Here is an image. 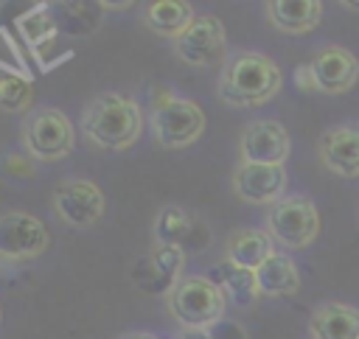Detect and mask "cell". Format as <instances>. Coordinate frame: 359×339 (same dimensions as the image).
Returning a JSON list of instances; mask_svg holds the SVG:
<instances>
[{
  "label": "cell",
  "instance_id": "2e32d148",
  "mask_svg": "<svg viewBox=\"0 0 359 339\" xmlns=\"http://www.w3.org/2000/svg\"><path fill=\"white\" fill-rule=\"evenodd\" d=\"M314 339H359V308L345 303H325L311 314Z\"/></svg>",
  "mask_w": 359,
  "mask_h": 339
},
{
  "label": "cell",
  "instance_id": "83f0119b",
  "mask_svg": "<svg viewBox=\"0 0 359 339\" xmlns=\"http://www.w3.org/2000/svg\"><path fill=\"white\" fill-rule=\"evenodd\" d=\"M123 339H157V336H151V333H129Z\"/></svg>",
  "mask_w": 359,
  "mask_h": 339
},
{
  "label": "cell",
  "instance_id": "f1b7e54d",
  "mask_svg": "<svg viewBox=\"0 0 359 339\" xmlns=\"http://www.w3.org/2000/svg\"><path fill=\"white\" fill-rule=\"evenodd\" d=\"M345 6H348V8H359V3H345Z\"/></svg>",
  "mask_w": 359,
  "mask_h": 339
},
{
  "label": "cell",
  "instance_id": "3957f363",
  "mask_svg": "<svg viewBox=\"0 0 359 339\" xmlns=\"http://www.w3.org/2000/svg\"><path fill=\"white\" fill-rule=\"evenodd\" d=\"M171 317L182 325V331H210L222 322L227 297L224 291L202 275L180 277L177 286L165 294Z\"/></svg>",
  "mask_w": 359,
  "mask_h": 339
},
{
  "label": "cell",
  "instance_id": "30bf717a",
  "mask_svg": "<svg viewBox=\"0 0 359 339\" xmlns=\"http://www.w3.org/2000/svg\"><path fill=\"white\" fill-rule=\"evenodd\" d=\"M238 151L241 162L283 165V160L289 157V132L278 120H255L244 129Z\"/></svg>",
  "mask_w": 359,
  "mask_h": 339
},
{
  "label": "cell",
  "instance_id": "8992f818",
  "mask_svg": "<svg viewBox=\"0 0 359 339\" xmlns=\"http://www.w3.org/2000/svg\"><path fill=\"white\" fill-rule=\"evenodd\" d=\"M73 140H76L73 123L62 109H53V106L36 109L22 123V146L36 160L53 162L67 157L73 151Z\"/></svg>",
  "mask_w": 359,
  "mask_h": 339
},
{
  "label": "cell",
  "instance_id": "277c9868",
  "mask_svg": "<svg viewBox=\"0 0 359 339\" xmlns=\"http://www.w3.org/2000/svg\"><path fill=\"white\" fill-rule=\"evenodd\" d=\"M151 132L163 148H185L205 132V112L171 92H160L151 101Z\"/></svg>",
  "mask_w": 359,
  "mask_h": 339
},
{
  "label": "cell",
  "instance_id": "7c38bea8",
  "mask_svg": "<svg viewBox=\"0 0 359 339\" xmlns=\"http://www.w3.org/2000/svg\"><path fill=\"white\" fill-rule=\"evenodd\" d=\"M309 67L314 73L317 90L328 92V95H339V92L351 90L359 78V62L342 45H328V48L317 50L314 59L309 62Z\"/></svg>",
  "mask_w": 359,
  "mask_h": 339
},
{
  "label": "cell",
  "instance_id": "4316f807",
  "mask_svg": "<svg viewBox=\"0 0 359 339\" xmlns=\"http://www.w3.org/2000/svg\"><path fill=\"white\" fill-rule=\"evenodd\" d=\"M177 339H213L210 331H180Z\"/></svg>",
  "mask_w": 359,
  "mask_h": 339
},
{
  "label": "cell",
  "instance_id": "e0dca14e",
  "mask_svg": "<svg viewBox=\"0 0 359 339\" xmlns=\"http://www.w3.org/2000/svg\"><path fill=\"white\" fill-rule=\"evenodd\" d=\"M266 17L283 34H306L320 22L323 3H317V0H269Z\"/></svg>",
  "mask_w": 359,
  "mask_h": 339
},
{
  "label": "cell",
  "instance_id": "cb8c5ba5",
  "mask_svg": "<svg viewBox=\"0 0 359 339\" xmlns=\"http://www.w3.org/2000/svg\"><path fill=\"white\" fill-rule=\"evenodd\" d=\"M191 227H194V219L182 207H163L154 221L157 241L168 247H182V241L191 235Z\"/></svg>",
  "mask_w": 359,
  "mask_h": 339
},
{
  "label": "cell",
  "instance_id": "d4e9b609",
  "mask_svg": "<svg viewBox=\"0 0 359 339\" xmlns=\"http://www.w3.org/2000/svg\"><path fill=\"white\" fill-rule=\"evenodd\" d=\"M3 171L11 174V177H25L28 179V177H34V162L20 157V154H6L3 157Z\"/></svg>",
  "mask_w": 359,
  "mask_h": 339
},
{
  "label": "cell",
  "instance_id": "44dd1931",
  "mask_svg": "<svg viewBox=\"0 0 359 339\" xmlns=\"http://www.w3.org/2000/svg\"><path fill=\"white\" fill-rule=\"evenodd\" d=\"M20 25V36L25 39V45L31 48V53L36 59H45L50 45L56 42V34H59V25H56V17L45 8V6H36L34 11L22 14L17 20Z\"/></svg>",
  "mask_w": 359,
  "mask_h": 339
},
{
  "label": "cell",
  "instance_id": "5bb4252c",
  "mask_svg": "<svg viewBox=\"0 0 359 339\" xmlns=\"http://www.w3.org/2000/svg\"><path fill=\"white\" fill-rule=\"evenodd\" d=\"M272 255H275V241L266 230L244 227L227 238V261L250 272H258Z\"/></svg>",
  "mask_w": 359,
  "mask_h": 339
},
{
  "label": "cell",
  "instance_id": "9c48e42d",
  "mask_svg": "<svg viewBox=\"0 0 359 339\" xmlns=\"http://www.w3.org/2000/svg\"><path fill=\"white\" fill-rule=\"evenodd\" d=\"M53 210L73 227H90L104 216V193L90 179H67L53 191Z\"/></svg>",
  "mask_w": 359,
  "mask_h": 339
},
{
  "label": "cell",
  "instance_id": "5b68a950",
  "mask_svg": "<svg viewBox=\"0 0 359 339\" xmlns=\"http://www.w3.org/2000/svg\"><path fill=\"white\" fill-rule=\"evenodd\" d=\"M266 233L286 249H303L320 233V213L306 196H283L266 213Z\"/></svg>",
  "mask_w": 359,
  "mask_h": 339
},
{
  "label": "cell",
  "instance_id": "603a6c76",
  "mask_svg": "<svg viewBox=\"0 0 359 339\" xmlns=\"http://www.w3.org/2000/svg\"><path fill=\"white\" fill-rule=\"evenodd\" d=\"M56 8H62L56 17V25L73 36H84L98 25V17H101L98 8H104V3H59Z\"/></svg>",
  "mask_w": 359,
  "mask_h": 339
},
{
  "label": "cell",
  "instance_id": "ba28073f",
  "mask_svg": "<svg viewBox=\"0 0 359 339\" xmlns=\"http://www.w3.org/2000/svg\"><path fill=\"white\" fill-rule=\"evenodd\" d=\"M177 56L191 67H210L224 59L227 53V34L219 17L202 14L196 17L177 39H174Z\"/></svg>",
  "mask_w": 359,
  "mask_h": 339
},
{
  "label": "cell",
  "instance_id": "6da1fadb",
  "mask_svg": "<svg viewBox=\"0 0 359 339\" xmlns=\"http://www.w3.org/2000/svg\"><path fill=\"white\" fill-rule=\"evenodd\" d=\"M81 132L98 148L123 151L140 137L143 112L135 98L121 92H104L93 98L81 112Z\"/></svg>",
  "mask_w": 359,
  "mask_h": 339
},
{
  "label": "cell",
  "instance_id": "7402d4cb",
  "mask_svg": "<svg viewBox=\"0 0 359 339\" xmlns=\"http://www.w3.org/2000/svg\"><path fill=\"white\" fill-rule=\"evenodd\" d=\"M31 98H34L31 78L0 62V109L22 112V109L31 106Z\"/></svg>",
  "mask_w": 359,
  "mask_h": 339
},
{
  "label": "cell",
  "instance_id": "52a82bcc",
  "mask_svg": "<svg viewBox=\"0 0 359 339\" xmlns=\"http://www.w3.org/2000/svg\"><path fill=\"white\" fill-rule=\"evenodd\" d=\"M45 249H48V227L36 216L25 210L0 213V261L22 263L39 258Z\"/></svg>",
  "mask_w": 359,
  "mask_h": 339
},
{
  "label": "cell",
  "instance_id": "484cf974",
  "mask_svg": "<svg viewBox=\"0 0 359 339\" xmlns=\"http://www.w3.org/2000/svg\"><path fill=\"white\" fill-rule=\"evenodd\" d=\"M294 81H297V87L300 90H317V81H314V73H311V67L309 64H300L297 70H294Z\"/></svg>",
  "mask_w": 359,
  "mask_h": 339
},
{
  "label": "cell",
  "instance_id": "7a4b0ae2",
  "mask_svg": "<svg viewBox=\"0 0 359 339\" xmlns=\"http://www.w3.org/2000/svg\"><path fill=\"white\" fill-rule=\"evenodd\" d=\"M280 67L264 53H236L219 78V98L230 106H261L280 90Z\"/></svg>",
  "mask_w": 359,
  "mask_h": 339
},
{
  "label": "cell",
  "instance_id": "4fadbf2b",
  "mask_svg": "<svg viewBox=\"0 0 359 339\" xmlns=\"http://www.w3.org/2000/svg\"><path fill=\"white\" fill-rule=\"evenodd\" d=\"M320 160L339 177H359V123L328 129L320 137Z\"/></svg>",
  "mask_w": 359,
  "mask_h": 339
},
{
  "label": "cell",
  "instance_id": "f546056e",
  "mask_svg": "<svg viewBox=\"0 0 359 339\" xmlns=\"http://www.w3.org/2000/svg\"><path fill=\"white\" fill-rule=\"evenodd\" d=\"M0 322H3V308H0Z\"/></svg>",
  "mask_w": 359,
  "mask_h": 339
},
{
  "label": "cell",
  "instance_id": "d6986e66",
  "mask_svg": "<svg viewBox=\"0 0 359 339\" xmlns=\"http://www.w3.org/2000/svg\"><path fill=\"white\" fill-rule=\"evenodd\" d=\"M143 20L146 25L160 34V36H180L194 20V6L185 3V0H157V3H149L146 11H143Z\"/></svg>",
  "mask_w": 359,
  "mask_h": 339
},
{
  "label": "cell",
  "instance_id": "ac0fdd59",
  "mask_svg": "<svg viewBox=\"0 0 359 339\" xmlns=\"http://www.w3.org/2000/svg\"><path fill=\"white\" fill-rule=\"evenodd\" d=\"M210 280L224 291L227 303H236V305H252L258 300V294H261L255 272H250L244 266H236L227 258L213 266Z\"/></svg>",
  "mask_w": 359,
  "mask_h": 339
},
{
  "label": "cell",
  "instance_id": "ffe728a7",
  "mask_svg": "<svg viewBox=\"0 0 359 339\" xmlns=\"http://www.w3.org/2000/svg\"><path fill=\"white\" fill-rule=\"evenodd\" d=\"M255 277H258L261 294H266V297H289V294H294L300 289V272H297L294 261L286 258L283 252H275L255 272Z\"/></svg>",
  "mask_w": 359,
  "mask_h": 339
},
{
  "label": "cell",
  "instance_id": "9a60e30c",
  "mask_svg": "<svg viewBox=\"0 0 359 339\" xmlns=\"http://www.w3.org/2000/svg\"><path fill=\"white\" fill-rule=\"evenodd\" d=\"M185 266V252L182 247H168V244H157L149 258L137 266V283H143V277L154 280L151 291H171L180 280V272Z\"/></svg>",
  "mask_w": 359,
  "mask_h": 339
},
{
  "label": "cell",
  "instance_id": "8fae6325",
  "mask_svg": "<svg viewBox=\"0 0 359 339\" xmlns=\"http://www.w3.org/2000/svg\"><path fill=\"white\" fill-rule=\"evenodd\" d=\"M233 191L238 199H244L250 205H275L283 199L286 171H283V165L241 162L233 174Z\"/></svg>",
  "mask_w": 359,
  "mask_h": 339
}]
</instances>
